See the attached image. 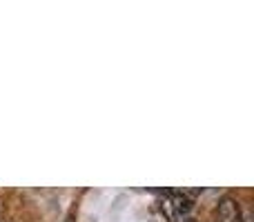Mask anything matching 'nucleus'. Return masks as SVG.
<instances>
[{
	"label": "nucleus",
	"mask_w": 254,
	"mask_h": 222,
	"mask_svg": "<svg viewBox=\"0 0 254 222\" xmlns=\"http://www.w3.org/2000/svg\"><path fill=\"white\" fill-rule=\"evenodd\" d=\"M161 207L167 214V218L179 220L190 214L192 200H190V196L185 191H165V196H163V200H161Z\"/></svg>",
	"instance_id": "obj_1"
},
{
	"label": "nucleus",
	"mask_w": 254,
	"mask_h": 222,
	"mask_svg": "<svg viewBox=\"0 0 254 222\" xmlns=\"http://www.w3.org/2000/svg\"><path fill=\"white\" fill-rule=\"evenodd\" d=\"M216 222H246L243 209L239 205V200H234L232 196H223L216 205Z\"/></svg>",
	"instance_id": "obj_2"
},
{
	"label": "nucleus",
	"mask_w": 254,
	"mask_h": 222,
	"mask_svg": "<svg viewBox=\"0 0 254 222\" xmlns=\"http://www.w3.org/2000/svg\"><path fill=\"white\" fill-rule=\"evenodd\" d=\"M176 222H194L192 218H190V216H183V218H179V220H176Z\"/></svg>",
	"instance_id": "obj_3"
}]
</instances>
